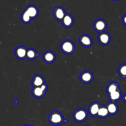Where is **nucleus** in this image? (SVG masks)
<instances>
[{
  "instance_id": "nucleus-1",
  "label": "nucleus",
  "mask_w": 126,
  "mask_h": 126,
  "mask_svg": "<svg viewBox=\"0 0 126 126\" xmlns=\"http://www.w3.org/2000/svg\"><path fill=\"white\" fill-rule=\"evenodd\" d=\"M48 120L49 122L52 125L58 126L63 123L64 119L61 112L54 111L50 114Z\"/></svg>"
},
{
  "instance_id": "nucleus-2",
  "label": "nucleus",
  "mask_w": 126,
  "mask_h": 126,
  "mask_svg": "<svg viewBox=\"0 0 126 126\" xmlns=\"http://www.w3.org/2000/svg\"><path fill=\"white\" fill-rule=\"evenodd\" d=\"M61 51L65 54L70 55L73 54L75 51V46L74 43L70 40H65L61 44Z\"/></svg>"
},
{
  "instance_id": "nucleus-3",
  "label": "nucleus",
  "mask_w": 126,
  "mask_h": 126,
  "mask_svg": "<svg viewBox=\"0 0 126 126\" xmlns=\"http://www.w3.org/2000/svg\"><path fill=\"white\" fill-rule=\"evenodd\" d=\"M47 89L48 86L45 83L41 86L32 87L31 93L33 97L36 98H41L46 94Z\"/></svg>"
},
{
  "instance_id": "nucleus-4",
  "label": "nucleus",
  "mask_w": 126,
  "mask_h": 126,
  "mask_svg": "<svg viewBox=\"0 0 126 126\" xmlns=\"http://www.w3.org/2000/svg\"><path fill=\"white\" fill-rule=\"evenodd\" d=\"M88 116L87 111L83 108L76 110L73 114V118L75 121L77 123H82L85 121Z\"/></svg>"
},
{
  "instance_id": "nucleus-5",
  "label": "nucleus",
  "mask_w": 126,
  "mask_h": 126,
  "mask_svg": "<svg viewBox=\"0 0 126 126\" xmlns=\"http://www.w3.org/2000/svg\"><path fill=\"white\" fill-rule=\"evenodd\" d=\"M93 27L96 32L100 33L104 32L106 30L107 24L105 20L102 19H98L94 21L93 24Z\"/></svg>"
},
{
  "instance_id": "nucleus-6",
  "label": "nucleus",
  "mask_w": 126,
  "mask_h": 126,
  "mask_svg": "<svg viewBox=\"0 0 126 126\" xmlns=\"http://www.w3.org/2000/svg\"><path fill=\"white\" fill-rule=\"evenodd\" d=\"M66 14L64 9L61 6H57L55 7L52 11V15L54 17L56 20L61 21L63 19Z\"/></svg>"
},
{
  "instance_id": "nucleus-7",
  "label": "nucleus",
  "mask_w": 126,
  "mask_h": 126,
  "mask_svg": "<svg viewBox=\"0 0 126 126\" xmlns=\"http://www.w3.org/2000/svg\"><path fill=\"white\" fill-rule=\"evenodd\" d=\"M97 38L99 43L103 46L108 45L111 41L110 35L108 32H105L99 33Z\"/></svg>"
},
{
  "instance_id": "nucleus-8",
  "label": "nucleus",
  "mask_w": 126,
  "mask_h": 126,
  "mask_svg": "<svg viewBox=\"0 0 126 126\" xmlns=\"http://www.w3.org/2000/svg\"><path fill=\"white\" fill-rule=\"evenodd\" d=\"M94 79L93 74L90 71L86 70L82 72L80 75V79L82 82L85 84L91 83Z\"/></svg>"
},
{
  "instance_id": "nucleus-9",
  "label": "nucleus",
  "mask_w": 126,
  "mask_h": 126,
  "mask_svg": "<svg viewBox=\"0 0 126 126\" xmlns=\"http://www.w3.org/2000/svg\"><path fill=\"white\" fill-rule=\"evenodd\" d=\"M27 50L28 49L23 46H19L16 47L15 50V55L16 58L19 60L26 59Z\"/></svg>"
},
{
  "instance_id": "nucleus-10",
  "label": "nucleus",
  "mask_w": 126,
  "mask_h": 126,
  "mask_svg": "<svg viewBox=\"0 0 126 126\" xmlns=\"http://www.w3.org/2000/svg\"><path fill=\"white\" fill-rule=\"evenodd\" d=\"M80 44L85 47H91L93 44V40L90 36L87 34L81 35L79 39Z\"/></svg>"
},
{
  "instance_id": "nucleus-11",
  "label": "nucleus",
  "mask_w": 126,
  "mask_h": 126,
  "mask_svg": "<svg viewBox=\"0 0 126 126\" xmlns=\"http://www.w3.org/2000/svg\"><path fill=\"white\" fill-rule=\"evenodd\" d=\"M30 16L32 19L36 18L38 15V9L34 5H30L28 6L24 10Z\"/></svg>"
},
{
  "instance_id": "nucleus-12",
  "label": "nucleus",
  "mask_w": 126,
  "mask_h": 126,
  "mask_svg": "<svg viewBox=\"0 0 126 126\" xmlns=\"http://www.w3.org/2000/svg\"><path fill=\"white\" fill-rule=\"evenodd\" d=\"M101 105L97 101L92 103L88 108V112L89 114L92 117L97 116V112Z\"/></svg>"
},
{
  "instance_id": "nucleus-13",
  "label": "nucleus",
  "mask_w": 126,
  "mask_h": 126,
  "mask_svg": "<svg viewBox=\"0 0 126 126\" xmlns=\"http://www.w3.org/2000/svg\"><path fill=\"white\" fill-rule=\"evenodd\" d=\"M56 60V55L54 52L48 51L45 52L43 55V61L47 64H51Z\"/></svg>"
},
{
  "instance_id": "nucleus-14",
  "label": "nucleus",
  "mask_w": 126,
  "mask_h": 126,
  "mask_svg": "<svg viewBox=\"0 0 126 126\" xmlns=\"http://www.w3.org/2000/svg\"><path fill=\"white\" fill-rule=\"evenodd\" d=\"M61 22L63 27L68 28L73 25L74 23V19L70 14H66Z\"/></svg>"
},
{
  "instance_id": "nucleus-15",
  "label": "nucleus",
  "mask_w": 126,
  "mask_h": 126,
  "mask_svg": "<svg viewBox=\"0 0 126 126\" xmlns=\"http://www.w3.org/2000/svg\"><path fill=\"white\" fill-rule=\"evenodd\" d=\"M45 83L44 78L39 74L35 75L32 79V87H39Z\"/></svg>"
},
{
  "instance_id": "nucleus-16",
  "label": "nucleus",
  "mask_w": 126,
  "mask_h": 126,
  "mask_svg": "<svg viewBox=\"0 0 126 126\" xmlns=\"http://www.w3.org/2000/svg\"><path fill=\"white\" fill-rule=\"evenodd\" d=\"M109 114L110 115H114L117 113L119 110V108L115 102L111 101L107 104L106 105Z\"/></svg>"
},
{
  "instance_id": "nucleus-17",
  "label": "nucleus",
  "mask_w": 126,
  "mask_h": 126,
  "mask_svg": "<svg viewBox=\"0 0 126 126\" xmlns=\"http://www.w3.org/2000/svg\"><path fill=\"white\" fill-rule=\"evenodd\" d=\"M108 98L111 101L116 102L120 100L122 98V93L120 89L108 94Z\"/></svg>"
},
{
  "instance_id": "nucleus-18",
  "label": "nucleus",
  "mask_w": 126,
  "mask_h": 126,
  "mask_svg": "<svg viewBox=\"0 0 126 126\" xmlns=\"http://www.w3.org/2000/svg\"><path fill=\"white\" fill-rule=\"evenodd\" d=\"M39 55V53L37 52L36 50L33 48L28 49L26 55V59L29 60H33L35 59Z\"/></svg>"
},
{
  "instance_id": "nucleus-19",
  "label": "nucleus",
  "mask_w": 126,
  "mask_h": 126,
  "mask_svg": "<svg viewBox=\"0 0 126 126\" xmlns=\"http://www.w3.org/2000/svg\"><path fill=\"white\" fill-rule=\"evenodd\" d=\"M109 115V114L106 105H101L97 112V116L102 119H105Z\"/></svg>"
},
{
  "instance_id": "nucleus-20",
  "label": "nucleus",
  "mask_w": 126,
  "mask_h": 126,
  "mask_svg": "<svg viewBox=\"0 0 126 126\" xmlns=\"http://www.w3.org/2000/svg\"><path fill=\"white\" fill-rule=\"evenodd\" d=\"M119 84L118 82H112L108 84L106 87V92L108 94L117 90L119 89Z\"/></svg>"
},
{
  "instance_id": "nucleus-21",
  "label": "nucleus",
  "mask_w": 126,
  "mask_h": 126,
  "mask_svg": "<svg viewBox=\"0 0 126 126\" xmlns=\"http://www.w3.org/2000/svg\"><path fill=\"white\" fill-rule=\"evenodd\" d=\"M21 20L23 23L27 24L30 23L32 19L27 14V13L24 10L21 15Z\"/></svg>"
},
{
  "instance_id": "nucleus-22",
  "label": "nucleus",
  "mask_w": 126,
  "mask_h": 126,
  "mask_svg": "<svg viewBox=\"0 0 126 126\" xmlns=\"http://www.w3.org/2000/svg\"><path fill=\"white\" fill-rule=\"evenodd\" d=\"M118 73L123 78H126V63L122 64L119 66Z\"/></svg>"
},
{
  "instance_id": "nucleus-23",
  "label": "nucleus",
  "mask_w": 126,
  "mask_h": 126,
  "mask_svg": "<svg viewBox=\"0 0 126 126\" xmlns=\"http://www.w3.org/2000/svg\"><path fill=\"white\" fill-rule=\"evenodd\" d=\"M122 21L123 24L126 26V14H125L122 18Z\"/></svg>"
},
{
  "instance_id": "nucleus-24",
  "label": "nucleus",
  "mask_w": 126,
  "mask_h": 126,
  "mask_svg": "<svg viewBox=\"0 0 126 126\" xmlns=\"http://www.w3.org/2000/svg\"><path fill=\"white\" fill-rule=\"evenodd\" d=\"M123 99L125 101V102L126 103V94H125L123 97Z\"/></svg>"
},
{
  "instance_id": "nucleus-25",
  "label": "nucleus",
  "mask_w": 126,
  "mask_h": 126,
  "mask_svg": "<svg viewBox=\"0 0 126 126\" xmlns=\"http://www.w3.org/2000/svg\"><path fill=\"white\" fill-rule=\"evenodd\" d=\"M14 102H15V104L17 105V104H18V103H19V101H18V99H15L14 100Z\"/></svg>"
},
{
  "instance_id": "nucleus-26",
  "label": "nucleus",
  "mask_w": 126,
  "mask_h": 126,
  "mask_svg": "<svg viewBox=\"0 0 126 126\" xmlns=\"http://www.w3.org/2000/svg\"><path fill=\"white\" fill-rule=\"evenodd\" d=\"M63 123H65V124L67 123V119H65L64 120V121H63Z\"/></svg>"
},
{
  "instance_id": "nucleus-27",
  "label": "nucleus",
  "mask_w": 126,
  "mask_h": 126,
  "mask_svg": "<svg viewBox=\"0 0 126 126\" xmlns=\"http://www.w3.org/2000/svg\"><path fill=\"white\" fill-rule=\"evenodd\" d=\"M23 126H30L29 125H24Z\"/></svg>"
},
{
  "instance_id": "nucleus-28",
  "label": "nucleus",
  "mask_w": 126,
  "mask_h": 126,
  "mask_svg": "<svg viewBox=\"0 0 126 126\" xmlns=\"http://www.w3.org/2000/svg\"><path fill=\"white\" fill-rule=\"evenodd\" d=\"M113 1H116V0H112Z\"/></svg>"
},
{
  "instance_id": "nucleus-29",
  "label": "nucleus",
  "mask_w": 126,
  "mask_h": 126,
  "mask_svg": "<svg viewBox=\"0 0 126 126\" xmlns=\"http://www.w3.org/2000/svg\"></svg>"
}]
</instances>
